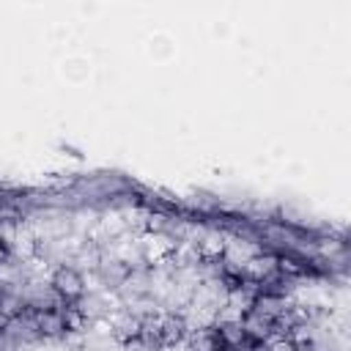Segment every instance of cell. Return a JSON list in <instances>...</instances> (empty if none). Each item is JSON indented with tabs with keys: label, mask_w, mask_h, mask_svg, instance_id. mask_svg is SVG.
Masks as SVG:
<instances>
[{
	"label": "cell",
	"mask_w": 351,
	"mask_h": 351,
	"mask_svg": "<svg viewBox=\"0 0 351 351\" xmlns=\"http://www.w3.org/2000/svg\"><path fill=\"white\" fill-rule=\"evenodd\" d=\"M49 285H52V291L60 296V302H77V299H82V293H85V280H82V274H80L74 266H66V263L52 271Z\"/></svg>",
	"instance_id": "1"
},
{
	"label": "cell",
	"mask_w": 351,
	"mask_h": 351,
	"mask_svg": "<svg viewBox=\"0 0 351 351\" xmlns=\"http://www.w3.org/2000/svg\"><path fill=\"white\" fill-rule=\"evenodd\" d=\"M33 321H36V332H38V337H60V335L66 332V318H63V310H60V307H52V310H36Z\"/></svg>",
	"instance_id": "2"
},
{
	"label": "cell",
	"mask_w": 351,
	"mask_h": 351,
	"mask_svg": "<svg viewBox=\"0 0 351 351\" xmlns=\"http://www.w3.org/2000/svg\"><path fill=\"white\" fill-rule=\"evenodd\" d=\"M3 263H5V247L0 244V266H3Z\"/></svg>",
	"instance_id": "3"
},
{
	"label": "cell",
	"mask_w": 351,
	"mask_h": 351,
	"mask_svg": "<svg viewBox=\"0 0 351 351\" xmlns=\"http://www.w3.org/2000/svg\"><path fill=\"white\" fill-rule=\"evenodd\" d=\"M211 351H225V348H211Z\"/></svg>",
	"instance_id": "4"
}]
</instances>
